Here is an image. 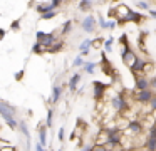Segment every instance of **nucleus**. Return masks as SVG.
<instances>
[{"instance_id": "16", "label": "nucleus", "mask_w": 156, "mask_h": 151, "mask_svg": "<svg viewBox=\"0 0 156 151\" xmlns=\"http://www.w3.org/2000/svg\"><path fill=\"white\" fill-rule=\"evenodd\" d=\"M49 10H55L54 7L51 5V2L49 3H37V5H35V12L37 13H45V12H49Z\"/></svg>"}, {"instance_id": "34", "label": "nucleus", "mask_w": 156, "mask_h": 151, "mask_svg": "<svg viewBox=\"0 0 156 151\" xmlns=\"http://www.w3.org/2000/svg\"><path fill=\"white\" fill-rule=\"evenodd\" d=\"M64 136H66V129H64V128H61V129L57 131V138H59V141H64Z\"/></svg>"}, {"instance_id": "26", "label": "nucleus", "mask_w": 156, "mask_h": 151, "mask_svg": "<svg viewBox=\"0 0 156 151\" xmlns=\"http://www.w3.org/2000/svg\"><path fill=\"white\" fill-rule=\"evenodd\" d=\"M5 123H7V126L10 128L12 131H15V129H17V128H19V121L15 119V117H10V119H7V121H5Z\"/></svg>"}, {"instance_id": "33", "label": "nucleus", "mask_w": 156, "mask_h": 151, "mask_svg": "<svg viewBox=\"0 0 156 151\" xmlns=\"http://www.w3.org/2000/svg\"><path fill=\"white\" fill-rule=\"evenodd\" d=\"M149 89H151L153 92H156V77H151V79H149Z\"/></svg>"}, {"instance_id": "25", "label": "nucleus", "mask_w": 156, "mask_h": 151, "mask_svg": "<svg viewBox=\"0 0 156 151\" xmlns=\"http://www.w3.org/2000/svg\"><path fill=\"white\" fill-rule=\"evenodd\" d=\"M71 30H72V22L67 20V22H64V27H62V30H61V35H67Z\"/></svg>"}, {"instance_id": "23", "label": "nucleus", "mask_w": 156, "mask_h": 151, "mask_svg": "<svg viewBox=\"0 0 156 151\" xmlns=\"http://www.w3.org/2000/svg\"><path fill=\"white\" fill-rule=\"evenodd\" d=\"M55 15H57V10H49V12H45V13H41V19L42 20H51V19H54Z\"/></svg>"}, {"instance_id": "2", "label": "nucleus", "mask_w": 156, "mask_h": 151, "mask_svg": "<svg viewBox=\"0 0 156 151\" xmlns=\"http://www.w3.org/2000/svg\"><path fill=\"white\" fill-rule=\"evenodd\" d=\"M143 20H144V17H143L139 12H136V10L128 9V10H126V13H124V15H122V17H119V19H118V25H124V23H128V22L141 23Z\"/></svg>"}, {"instance_id": "8", "label": "nucleus", "mask_w": 156, "mask_h": 151, "mask_svg": "<svg viewBox=\"0 0 156 151\" xmlns=\"http://www.w3.org/2000/svg\"><path fill=\"white\" fill-rule=\"evenodd\" d=\"M92 87H94V99L96 101H101L102 99V96H104V92H106V89H108V84H104V82H101V81H94L92 82Z\"/></svg>"}, {"instance_id": "17", "label": "nucleus", "mask_w": 156, "mask_h": 151, "mask_svg": "<svg viewBox=\"0 0 156 151\" xmlns=\"http://www.w3.org/2000/svg\"><path fill=\"white\" fill-rule=\"evenodd\" d=\"M118 25V23L114 22V20H104L102 19V17H99V27H101V29H114V27Z\"/></svg>"}, {"instance_id": "24", "label": "nucleus", "mask_w": 156, "mask_h": 151, "mask_svg": "<svg viewBox=\"0 0 156 151\" xmlns=\"http://www.w3.org/2000/svg\"><path fill=\"white\" fill-rule=\"evenodd\" d=\"M44 52H45V50H44V47H42L39 42H35L34 45H32V54H37V56H42Z\"/></svg>"}, {"instance_id": "21", "label": "nucleus", "mask_w": 156, "mask_h": 151, "mask_svg": "<svg viewBox=\"0 0 156 151\" xmlns=\"http://www.w3.org/2000/svg\"><path fill=\"white\" fill-rule=\"evenodd\" d=\"M112 44H114V37H108V39H104V42H102V45H104V52H111V47Z\"/></svg>"}, {"instance_id": "12", "label": "nucleus", "mask_w": 156, "mask_h": 151, "mask_svg": "<svg viewBox=\"0 0 156 151\" xmlns=\"http://www.w3.org/2000/svg\"><path fill=\"white\" fill-rule=\"evenodd\" d=\"M143 146H144L146 151H156V138L154 136H146Z\"/></svg>"}, {"instance_id": "10", "label": "nucleus", "mask_w": 156, "mask_h": 151, "mask_svg": "<svg viewBox=\"0 0 156 151\" xmlns=\"http://www.w3.org/2000/svg\"><path fill=\"white\" fill-rule=\"evenodd\" d=\"M39 143L42 144V146H47V126H45L44 123L39 126Z\"/></svg>"}, {"instance_id": "7", "label": "nucleus", "mask_w": 156, "mask_h": 151, "mask_svg": "<svg viewBox=\"0 0 156 151\" xmlns=\"http://www.w3.org/2000/svg\"><path fill=\"white\" fill-rule=\"evenodd\" d=\"M96 17L94 15H87V17H84V20L81 22V27H82V30H84L86 34H92L96 30Z\"/></svg>"}, {"instance_id": "9", "label": "nucleus", "mask_w": 156, "mask_h": 151, "mask_svg": "<svg viewBox=\"0 0 156 151\" xmlns=\"http://www.w3.org/2000/svg\"><path fill=\"white\" fill-rule=\"evenodd\" d=\"M136 77V82H134V87L136 91H141V89H148L149 87V77L148 76H134Z\"/></svg>"}, {"instance_id": "22", "label": "nucleus", "mask_w": 156, "mask_h": 151, "mask_svg": "<svg viewBox=\"0 0 156 151\" xmlns=\"http://www.w3.org/2000/svg\"><path fill=\"white\" fill-rule=\"evenodd\" d=\"M52 124H54V109H49L47 111V117H45V126L52 128Z\"/></svg>"}, {"instance_id": "11", "label": "nucleus", "mask_w": 156, "mask_h": 151, "mask_svg": "<svg viewBox=\"0 0 156 151\" xmlns=\"http://www.w3.org/2000/svg\"><path fill=\"white\" fill-rule=\"evenodd\" d=\"M62 49H64V42H62V40H55L52 45H49L47 49H44V50L49 54H57V52H61Z\"/></svg>"}, {"instance_id": "40", "label": "nucleus", "mask_w": 156, "mask_h": 151, "mask_svg": "<svg viewBox=\"0 0 156 151\" xmlns=\"http://www.w3.org/2000/svg\"><path fill=\"white\" fill-rule=\"evenodd\" d=\"M148 12H149V15H151L153 19H156V10H148Z\"/></svg>"}, {"instance_id": "37", "label": "nucleus", "mask_w": 156, "mask_h": 151, "mask_svg": "<svg viewBox=\"0 0 156 151\" xmlns=\"http://www.w3.org/2000/svg\"><path fill=\"white\" fill-rule=\"evenodd\" d=\"M5 35H7V30H5V29H0V40H4Z\"/></svg>"}, {"instance_id": "28", "label": "nucleus", "mask_w": 156, "mask_h": 151, "mask_svg": "<svg viewBox=\"0 0 156 151\" xmlns=\"http://www.w3.org/2000/svg\"><path fill=\"white\" fill-rule=\"evenodd\" d=\"M82 64H84V57H82V56H77V57L74 59V62H72V66H74V67H82Z\"/></svg>"}, {"instance_id": "42", "label": "nucleus", "mask_w": 156, "mask_h": 151, "mask_svg": "<svg viewBox=\"0 0 156 151\" xmlns=\"http://www.w3.org/2000/svg\"><path fill=\"white\" fill-rule=\"evenodd\" d=\"M57 151H62V149H57Z\"/></svg>"}, {"instance_id": "27", "label": "nucleus", "mask_w": 156, "mask_h": 151, "mask_svg": "<svg viewBox=\"0 0 156 151\" xmlns=\"http://www.w3.org/2000/svg\"><path fill=\"white\" fill-rule=\"evenodd\" d=\"M102 42H104V37H96V39H92L91 40V47H99V45H102Z\"/></svg>"}, {"instance_id": "31", "label": "nucleus", "mask_w": 156, "mask_h": 151, "mask_svg": "<svg viewBox=\"0 0 156 151\" xmlns=\"http://www.w3.org/2000/svg\"><path fill=\"white\" fill-rule=\"evenodd\" d=\"M0 151H17V148L14 144H5L4 148H0Z\"/></svg>"}, {"instance_id": "29", "label": "nucleus", "mask_w": 156, "mask_h": 151, "mask_svg": "<svg viewBox=\"0 0 156 151\" xmlns=\"http://www.w3.org/2000/svg\"><path fill=\"white\" fill-rule=\"evenodd\" d=\"M136 7H138V9H143V10H149V5L146 2H143V0H136Z\"/></svg>"}, {"instance_id": "14", "label": "nucleus", "mask_w": 156, "mask_h": 151, "mask_svg": "<svg viewBox=\"0 0 156 151\" xmlns=\"http://www.w3.org/2000/svg\"><path fill=\"white\" fill-rule=\"evenodd\" d=\"M79 52H81L82 57H86L89 52H91V39H84V42L79 45Z\"/></svg>"}, {"instance_id": "6", "label": "nucleus", "mask_w": 156, "mask_h": 151, "mask_svg": "<svg viewBox=\"0 0 156 151\" xmlns=\"http://www.w3.org/2000/svg\"><path fill=\"white\" fill-rule=\"evenodd\" d=\"M154 96V92H153L151 89H141V91H134V99L138 101L139 104H148L149 99Z\"/></svg>"}, {"instance_id": "30", "label": "nucleus", "mask_w": 156, "mask_h": 151, "mask_svg": "<svg viewBox=\"0 0 156 151\" xmlns=\"http://www.w3.org/2000/svg\"><path fill=\"white\" fill-rule=\"evenodd\" d=\"M24 76H25V70L24 69H20V70H19V72H15V81H22V79H24Z\"/></svg>"}, {"instance_id": "5", "label": "nucleus", "mask_w": 156, "mask_h": 151, "mask_svg": "<svg viewBox=\"0 0 156 151\" xmlns=\"http://www.w3.org/2000/svg\"><path fill=\"white\" fill-rule=\"evenodd\" d=\"M15 113H17V109H15L12 104H9L7 101H4V99H0V116L4 117V121L14 117Z\"/></svg>"}, {"instance_id": "4", "label": "nucleus", "mask_w": 156, "mask_h": 151, "mask_svg": "<svg viewBox=\"0 0 156 151\" xmlns=\"http://www.w3.org/2000/svg\"><path fill=\"white\" fill-rule=\"evenodd\" d=\"M143 131H144V126H143V123L138 119H133L126 124V134H129V136L136 138V136H139V134H143Z\"/></svg>"}, {"instance_id": "19", "label": "nucleus", "mask_w": 156, "mask_h": 151, "mask_svg": "<svg viewBox=\"0 0 156 151\" xmlns=\"http://www.w3.org/2000/svg\"><path fill=\"white\" fill-rule=\"evenodd\" d=\"M92 9V0H81L79 2V10L86 12V10H91Z\"/></svg>"}, {"instance_id": "15", "label": "nucleus", "mask_w": 156, "mask_h": 151, "mask_svg": "<svg viewBox=\"0 0 156 151\" xmlns=\"http://www.w3.org/2000/svg\"><path fill=\"white\" fill-rule=\"evenodd\" d=\"M79 82H81V74H74V76L69 79V89H71V91H77Z\"/></svg>"}, {"instance_id": "41", "label": "nucleus", "mask_w": 156, "mask_h": 151, "mask_svg": "<svg viewBox=\"0 0 156 151\" xmlns=\"http://www.w3.org/2000/svg\"><path fill=\"white\" fill-rule=\"evenodd\" d=\"M112 2H118V0H112Z\"/></svg>"}, {"instance_id": "3", "label": "nucleus", "mask_w": 156, "mask_h": 151, "mask_svg": "<svg viewBox=\"0 0 156 151\" xmlns=\"http://www.w3.org/2000/svg\"><path fill=\"white\" fill-rule=\"evenodd\" d=\"M111 107L116 111V113H124L128 109V102H126V96L122 91H119L118 96L111 97Z\"/></svg>"}, {"instance_id": "36", "label": "nucleus", "mask_w": 156, "mask_h": 151, "mask_svg": "<svg viewBox=\"0 0 156 151\" xmlns=\"http://www.w3.org/2000/svg\"><path fill=\"white\" fill-rule=\"evenodd\" d=\"M119 42H121L122 45H124V44H128V35H126V34H122V35L119 37Z\"/></svg>"}, {"instance_id": "39", "label": "nucleus", "mask_w": 156, "mask_h": 151, "mask_svg": "<svg viewBox=\"0 0 156 151\" xmlns=\"http://www.w3.org/2000/svg\"><path fill=\"white\" fill-rule=\"evenodd\" d=\"M81 151H92V144H87L86 148H82Z\"/></svg>"}, {"instance_id": "38", "label": "nucleus", "mask_w": 156, "mask_h": 151, "mask_svg": "<svg viewBox=\"0 0 156 151\" xmlns=\"http://www.w3.org/2000/svg\"><path fill=\"white\" fill-rule=\"evenodd\" d=\"M35 151H45V148L42 146L41 143H37V144H35Z\"/></svg>"}, {"instance_id": "20", "label": "nucleus", "mask_w": 156, "mask_h": 151, "mask_svg": "<svg viewBox=\"0 0 156 151\" xmlns=\"http://www.w3.org/2000/svg\"><path fill=\"white\" fill-rule=\"evenodd\" d=\"M19 128H20L22 134H24L27 139H30V133H29V128H27V123L25 121H19Z\"/></svg>"}, {"instance_id": "32", "label": "nucleus", "mask_w": 156, "mask_h": 151, "mask_svg": "<svg viewBox=\"0 0 156 151\" xmlns=\"http://www.w3.org/2000/svg\"><path fill=\"white\" fill-rule=\"evenodd\" d=\"M10 29L12 30H19V29H20V20H19V19L14 20V22L10 23Z\"/></svg>"}, {"instance_id": "13", "label": "nucleus", "mask_w": 156, "mask_h": 151, "mask_svg": "<svg viewBox=\"0 0 156 151\" xmlns=\"http://www.w3.org/2000/svg\"><path fill=\"white\" fill-rule=\"evenodd\" d=\"M62 96V86H54L52 87V97H51V102L52 104H57L59 99Z\"/></svg>"}, {"instance_id": "1", "label": "nucleus", "mask_w": 156, "mask_h": 151, "mask_svg": "<svg viewBox=\"0 0 156 151\" xmlns=\"http://www.w3.org/2000/svg\"><path fill=\"white\" fill-rule=\"evenodd\" d=\"M35 39H37V42L41 44L44 49H47V47L52 45L55 40H59V37L55 35L54 32H42V30H37V32H35Z\"/></svg>"}, {"instance_id": "35", "label": "nucleus", "mask_w": 156, "mask_h": 151, "mask_svg": "<svg viewBox=\"0 0 156 151\" xmlns=\"http://www.w3.org/2000/svg\"><path fill=\"white\" fill-rule=\"evenodd\" d=\"M51 5H52V7H54V9H55V10H57V9H59V7H61V5H62V0H51Z\"/></svg>"}, {"instance_id": "18", "label": "nucleus", "mask_w": 156, "mask_h": 151, "mask_svg": "<svg viewBox=\"0 0 156 151\" xmlns=\"http://www.w3.org/2000/svg\"><path fill=\"white\" fill-rule=\"evenodd\" d=\"M96 67H98V64H96V62H91V60H89V62H84V64H82V69H84L86 74H94Z\"/></svg>"}]
</instances>
